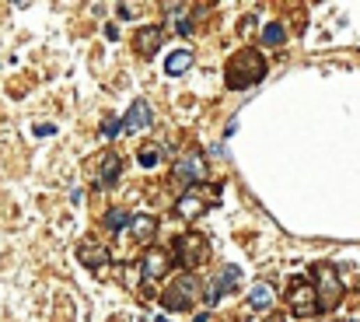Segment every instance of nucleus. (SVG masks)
Returning a JSON list of instances; mask_svg holds the SVG:
<instances>
[{"label": "nucleus", "mask_w": 360, "mask_h": 322, "mask_svg": "<svg viewBox=\"0 0 360 322\" xmlns=\"http://www.w3.org/2000/svg\"><path fill=\"white\" fill-rule=\"evenodd\" d=\"M179 259H182L186 266H200V263L207 259V242H203L200 235H186V238L179 242Z\"/></svg>", "instance_id": "7"}, {"label": "nucleus", "mask_w": 360, "mask_h": 322, "mask_svg": "<svg viewBox=\"0 0 360 322\" xmlns=\"http://www.w3.org/2000/svg\"><path fill=\"white\" fill-rule=\"evenodd\" d=\"M137 161H140V168H154V165L161 161V151H158V147H140Z\"/></svg>", "instance_id": "19"}, {"label": "nucleus", "mask_w": 360, "mask_h": 322, "mask_svg": "<svg viewBox=\"0 0 360 322\" xmlns=\"http://www.w3.org/2000/svg\"><path fill=\"white\" fill-rule=\"evenodd\" d=\"M238 284H241V270H238V266H227V270L220 273V280H217V284L210 287L207 301H210V305H217V301H220V298H224L227 291H234Z\"/></svg>", "instance_id": "8"}, {"label": "nucleus", "mask_w": 360, "mask_h": 322, "mask_svg": "<svg viewBox=\"0 0 360 322\" xmlns=\"http://www.w3.org/2000/svg\"><path fill=\"white\" fill-rule=\"evenodd\" d=\"M318 298V291H315V284H304V280H294V291H290V312L294 315H315V312H322V305L315 301Z\"/></svg>", "instance_id": "4"}, {"label": "nucleus", "mask_w": 360, "mask_h": 322, "mask_svg": "<svg viewBox=\"0 0 360 322\" xmlns=\"http://www.w3.org/2000/svg\"><path fill=\"white\" fill-rule=\"evenodd\" d=\"M130 228H133V235H137L140 242H151V238H154V231H158V221H154L151 214H140V217H133V224H130Z\"/></svg>", "instance_id": "12"}, {"label": "nucleus", "mask_w": 360, "mask_h": 322, "mask_svg": "<svg viewBox=\"0 0 360 322\" xmlns=\"http://www.w3.org/2000/svg\"><path fill=\"white\" fill-rule=\"evenodd\" d=\"M168 252H161V249H151L147 256H144V277L147 280H158V277H165L168 273Z\"/></svg>", "instance_id": "9"}, {"label": "nucleus", "mask_w": 360, "mask_h": 322, "mask_svg": "<svg viewBox=\"0 0 360 322\" xmlns=\"http://www.w3.org/2000/svg\"><path fill=\"white\" fill-rule=\"evenodd\" d=\"M203 175H207L203 158H182V161L175 165V172H172V179H175L179 186H196V182H203Z\"/></svg>", "instance_id": "6"}, {"label": "nucleus", "mask_w": 360, "mask_h": 322, "mask_svg": "<svg viewBox=\"0 0 360 322\" xmlns=\"http://www.w3.org/2000/svg\"><path fill=\"white\" fill-rule=\"evenodd\" d=\"M189 67H193V53H189V50H182V53H172V57H168V64H165V71H168L172 78L186 74Z\"/></svg>", "instance_id": "14"}, {"label": "nucleus", "mask_w": 360, "mask_h": 322, "mask_svg": "<svg viewBox=\"0 0 360 322\" xmlns=\"http://www.w3.org/2000/svg\"><path fill=\"white\" fill-rule=\"evenodd\" d=\"M175 210H179L182 217H196V214H203V200L193 196V193H182L179 203H175Z\"/></svg>", "instance_id": "15"}, {"label": "nucleus", "mask_w": 360, "mask_h": 322, "mask_svg": "<svg viewBox=\"0 0 360 322\" xmlns=\"http://www.w3.org/2000/svg\"><path fill=\"white\" fill-rule=\"evenodd\" d=\"M102 133H105V137H116V133H123V123H116V119H105Z\"/></svg>", "instance_id": "20"}, {"label": "nucleus", "mask_w": 360, "mask_h": 322, "mask_svg": "<svg viewBox=\"0 0 360 322\" xmlns=\"http://www.w3.org/2000/svg\"><path fill=\"white\" fill-rule=\"evenodd\" d=\"M315 284H318V298H322V312L336 308V301L343 298V284L336 277L332 266H315Z\"/></svg>", "instance_id": "3"}, {"label": "nucleus", "mask_w": 360, "mask_h": 322, "mask_svg": "<svg viewBox=\"0 0 360 322\" xmlns=\"http://www.w3.org/2000/svg\"><path fill=\"white\" fill-rule=\"evenodd\" d=\"M105 224H109L112 231H123L126 224H133V217H130L126 210H109V217H105Z\"/></svg>", "instance_id": "18"}, {"label": "nucleus", "mask_w": 360, "mask_h": 322, "mask_svg": "<svg viewBox=\"0 0 360 322\" xmlns=\"http://www.w3.org/2000/svg\"><path fill=\"white\" fill-rule=\"evenodd\" d=\"M283 39H287V29H283V25H276V22H273V25H266V29H262V43H266V46H280Z\"/></svg>", "instance_id": "17"}, {"label": "nucleus", "mask_w": 360, "mask_h": 322, "mask_svg": "<svg viewBox=\"0 0 360 322\" xmlns=\"http://www.w3.org/2000/svg\"><path fill=\"white\" fill-rule=\"evenodd\" d=\"M32 133H36V137H53V133H57V126H53V123H39Z\"/></svg>", "instance_id": "21"}, {"label": "nucleus", "mask_w": 360, "mask_h": 322, "mask_svg": "<svg viewBox=\"0 0 360 322\" xmlns=\"http://www.w3.org/2000/svg\"><path fill=\"white\" fill-rule=\"evenodd\" d=\"M248 305L259 308V312H266V308L273 305V287H269V284H255V287L248 291Z\"/></svg>", "instance_id": "13"}, {"label": "nucleus", "mask_w": 360, "mask_h": 322, "mask_svg": "<svg viewBox=\"0 0 360 322\" xmlns=\"http://www.w3.org/2000/svg\"><path fill=\"white\" fill-rule=\"evenodd\" d=\"M262 78H266V60L255 50H241V53L231 57V64H227V88L245 92V88L259 85Z\"/></svg>", "instance_id": "1"}, {"label": "nucleus", "mask_w": 360, "mask_h": 322, "mask_svg": "<svg viewBox=\"0 0 360 322\" xmlns=\"http://www.w3.org/2000/svg\"><path fill=\"white\" fill-rule=\"evenodd\" d=\"M77 259H81L84 266H105V263H109V252H105V249H88V245H81V249H77Z\"/></svg>", "instance_id": "16"}, {"label": "nucleus", "mask_w": 360, "mask_h": 322, "mask_svg": "<svg viewBox=\"0 0 360 322\" xmlns=\"http://www.w3.org/2000/svg\"><path fill=\"white\" fill-rule=\"evenodd\" d=\"M123 172V165H119V158L116 154H102V172H98V186H112L116 182V175Z\"/></svg>", "instance_id": "10"}, {"label": "nucleus", "mask_w": 360, "mask_h": 322, "mask_svg": "<svg viewBox=\"0 0 360 322\" xmlns=\"http://www.w3.org/2000/svg\"><path fill=\"white\" fill-rule=\"evenodd\" d=\"M119 123H123V133H140V130H147V126L154 123V109H151L147 102H133L130 112H126Z\"/></svg>", "instance_id": "5"}, {"label": "nucleus", "mask_w": 360, "mask_h": 322, "mask_svg": "<svg viewBox=\"0 0 360 322\" xmlns=\"http://www.w3.org/2000/svg\"><path fill=\"white\" fill-rule=\"evenodd\" d=\"M137 11H140L137 4H119V15H123V18H130V15H137Z\"/></svg>", "instance_id": "22"}, {"label": "nucleus", "mask_w": 360, "mask_h": 322, "mask_svg": "<svg viewBox=\"0 0 360 322\" xmlns=\"http://www.w3.org/2000/svg\"><path fill=\"white\" fill-rule=\"evenodd\" d=\"M266 322H283V319H266Z\"/></svg>", "instance_id": "23"}, {"label": "nucleus", "mask_w": 360, "mask_h": 322, "mask_svg": "<svg viewBox=\"0 0 360 322\" xmlns=\"http://www.w3.org/2000/svg\"><path fill=\"white\" fill-rule=\"evenodd\" d=\"M203 291H200V280L193 277V273H182L168 291H165V308L168 312H186V308H193V301L200 298Z\"/></svg>", "instance_id": "2"}, {"label": "nucleus", "mask_w": 360, "mask_h": 322, "mask_svg": "<svg viewBox=\"0 0 360 322\" xmlns=\"http://www.w3.org/2000/svg\"><path fill=\"white\" fill-rule=\"evenodd\" d=\"M158 46H161V29H147V32L137 36V50H140L144 57H154Z\"/></svg>", "instance_id": "11"}]
</instances>
